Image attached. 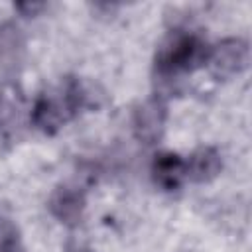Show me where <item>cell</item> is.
Instances as JSON below:
<instances>
[{"instance_id": "obj_10", "label": "cell", "mask_w": 252, "mask_h": 252, "mask_svg": "<svg viewBox=\"0 0 252 252\" xmlns=\"http://www.w3.org/2000/svg\"><path fill=\"white\" fill-rule=\"evenodd\" d=\"M16 8H18L24 16H32V14L39 12V10H43V8H45V4H30V2H26V4H18Z\"/></svg>"}, {"instance_id": "obj_5", "label": "cell", "mask_w": 252, "mask_h": 252, "mask_svg": "<svg viewBox=\"0 0 252 252\" xmlns=\"http://www.w3.org/2000/svg\"><path fill=\"white\" fill-rule=\"evenodd\" d=\"M49 213L63 224L75 226L85 213V193L75 185H59L47 201Z\"/></svg>"}, {"instance_id": "obj_4", "label": "cell", "mask_w": 252, "mask_h": 252, "mask_svg": "<svg viewBox=\"0 0 252 252\" xmlns=\"http://www.w3.org/2000/svg\"><path fill=\"white\" fill-rule=\"evenodd\" d=\"M167 120V104L161 96H152L136 106L132 116V128L134 136L144 144H156L163 130Z\"/></svg>"}, {"instance_id": "obj_1", "label": "cell", "mask_w": 252, "mask_h": 252, "mask_svg": "<svg viewBox=\"0 0 252 252\" xmlns=\"http://www.w3.org/2000/svg\"><path fill=\"white\" fill-rule=\"evenodd\" d=\"M207 41L189 30H173L156 53V77L161 83L177 81L181 75L191 73L207 63L209 57Z\"/></svg>"}, {"instance_id": "obj_12", "label": "cell", "mask_w": 252, "mask_h": 252, "mask_svg": "<svg viewBox=\"0 0 252 252\" xmlns=\"http://www.w3.org/2000/svg\"><path fill=\"white\" fill-rule=\"evenodd\" d=\"M85 252H89V250H85Z\"/></svg>"}, {"instance_id": "obj_9", "label": "cell", "mask_w": 252, "mask_h": 252, "mask_svg": "<svg viewBox=\"0 0 252 252\" xmlns=\"http://www.w3.org/2000/svg\"><path fill=\"white\" fill-rule=\"evenodd\" d=\"M22 94L14 85H4L0 89V128L10 132L20 124Z\"/></svg>"}, {"instance_id": "obj_11", "label": "cell", "mask_w": 252, "mask_h": 252, "mask_svg": "<svg viewBox=\"0 0 252 252\" xmlns=\"http://www.w3.org/2000/svg\"><path fill=\"white\" fill-rule=\"evenodd\" d=\"M4 226H6V220H4V219H2V217H0V230H2V228H4Z\"/></svg>"}, {"instance_id": "obj_3", "label": "cell", "mask_w": 252, "mask_h": 252, "mask_svg": "<svg viewBox=\"0 0 252 252\" xmlns=\"http://www.w3.org/2000/svg\"><path fill=\"white\" fill-rule=\"evenodd\" d=\"M250 63V47L240 37H228L209 49L207 65L213 77L232 79L246 71Z\"/></svg>"}, {"instance_id": "obj_6", "label": "cell", "mask_w": 252, "mask_h": 252, "mask_svg": "<svg viewBox=\"0 0 252 252\" xmlns=\"http://www.w3.org/2000/svg\"><path fill=\"white\" fill-rule=\"evenodd\" d=\"M154 183L163 191H175L187 177L185 159L173 152H161L152 161Z\"/></svg>"}, {"instance_id": "obj_7", "label": "cell", "mask_w": 252, "mask_h": 252, "mask_svg": "<svg viewBox=\"0 0 252 252\" xmlns=\"http://www.w3.org/2000/svg\"><path fill=\"white\" fill-rule=\"evenodd\" d=\"M24 61V37L18 26L0 24V71L8 77L16 75Z\"/></svg>"}, {"instance_id": "obj_2", "label": "cell", "mask_w": 252, "mask_h": 252, "mask_svg": "<svg viewBox=\"0 0 252 252\" xmlns=\"http://www.w3.org/2000/svg\"><path fill=\"white\" fill-rule=\"evenodd\" d=\"M87 91L77 79H65L57 89L41 93L32 106V124L43 134H55L87 106Z\"/></svg>"}, {"instance_id": "obj_8", "label": "cell", "mask_w": 252, "mask_h": 252, "mask_svg": "<svg viewBox=\"0 0 252 252\" xmlns=\"http://www.w3.org/2000/svg\"><path fill=\"white\" fill-rule=\"evenodd\" d=\"M222 169V159L220 154L211 148V146H203L197 148L189 159H185V171L187 177L195 183H209L213 181Z\"/></svg>"}]
</instances>
